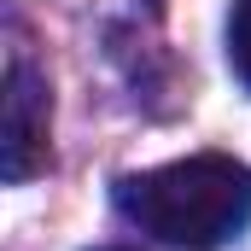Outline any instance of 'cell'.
<instances>
[{
    "instance_id": "cell-1",
    "label": "cell",
    "mask_w": 251,
    "mask_h": 251,
    "mask_svg": "<svg viewBox=\"0 0 251 251\" xmlns=\"http://www.w3.org/2000/svg\"><path fill=\"white\" fill-rule=\"evenodd\" d=\"M117 210L176 251H222L251 228V164L228 152H187L176 164L123 176Z\"/></svg>"
},
{
    "instance_id": "cell-2",
    "label": "cell",
    "mask_w": 251,
    "mask_h": 251,
    "mask_svg": "<svg viewBox=\"0 0 251 251\" xmlns=\"http://www.w3.org/2000/svg\"><path fill=\"white\" fill-rule=\"evenodd\" d=\"M53 164V94L35 64L18 59L6 64V105H0V176L12 187L35 181Z\"/></svg>"
},
{
    "instance_id": "cell-3",
    "label": "cell",
    "mask_w": 251,
    "mask_h": 251,
    "mask_svg": "<svg viewBox=\"0 0 251 251\" xmlns=\"http://www.w3.org/2000/svg\"><path fill=\"white\" fill-rule=\"evenodd\" d=\"M228 64L251 88V0H234V12H228Z\"/></svg>"
}]
</instances>
